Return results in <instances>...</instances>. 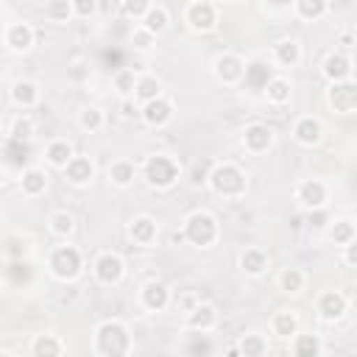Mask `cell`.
Wrapping results in <instances>:
<instances>
[{"mask_svg":"<svg viewBox=\"0 0 357 357\" xmlns=\"http://www.w3.org/2000/svg\"><path fill=\"white\" fill-rule=\"evenodd\" d=\"M206 184L220 198H240L248 190V178H245V173L234 162H218V165H212L209 167V176H206Z\"/></svg>","mask_w":357,"mask_h":357,"instance_id":"obj_1","label":"cell"},{"mask_svg":"<svg viewBox=\"0 0 357 357\" xmlns=\"http://www.w3.org/2000/svg\"><path fill=\"white\" fill-rule=\"evenodd\" d=\"M95 351L103 357H123L131 351V335L123 321H103L95 329Z\"/></svg>","mask_w":357,"mask_h":357,"instance_id":"obj_2","label":"cell"},{"mask_svg":"<svg viewBox=\"0 0 357 357\" xmlns=\"http://www.w3.org/2000/svg\"><path fill=\"white\" fill-rule=\"evenodd\" d=\"M218 234H220L218 220H215V215L206 212V209H198V212L187 215V220H184V226H181V237H184L190 245H195V248H209V245L218 240Z\"/></svg>","mask_w":357,"mask_h":357,"instance_id":"obj_3","label":"cell"},{"mask_svg":"<svg viewBox=\"0 0 357 357\" xmlns=\"http://www.w3.org/2000/svg\"><path fill=\"white\" fill-rule=\"evenodd\" d=\"M142 176H145V181H148L151 187L167 190V187H173V184L178 181L181 167H178V162H176L170 153H151V156L142 162Z\"/></svg>","mask_w":357,"mask_h":357,"instance_id":"obj_4","label":"cell"},{"mask_svg":"<svg viewBox=\"0 0 357 357\" xmlns=\"http://www.w3.org/2000/svg\"><path fill=\"white\" fill-rule=\"evenodd\" d=\"M47 268H50V273H53L56 279L73 282V279L81 273V268H84L81 251H78L75 245H56V248L50 251V257H47Z\"/></svg>","mask_w":357,"mask_h":357,"instance_id":"obj_5","label":"cell"},{"mask_svg":"<svg viewBox=\"0 0 357 357\" xmlns=\"http://www.w3.org/2000/svg\"><path fill=\"white\" fill-rule=\"evenodd\" d=\"M326 100H329V106H332L335 112L351 114V112L357 109V86H354V81H351V78H346V81H332L329 89H326Z\"/></svg>","mask_w":357,"mask_h":357,"instance_id":"obj_6","label":"cell"},{"mask_svg":"<svg viewBox=\"0 0 357 357\" xmlns=\"http://www.w3.org/2000/svg\"><path fill=\"white\" fill-rule=\"evenodd\" d=\"M184 20H187V25L192 31L206 33V31H212L218 25V11H215V6L209 0H192L187 6V11H184Z\"/></svg>","mask_w":357,"mask_h":357,"instance_id":"obj_7","label":"cell"},{"mask_svg":"<svg viewBox=\"0 0 357 357\" xmlns=\"http://www.w3.org/2000/svg\"><path fill=\"white\" fill-rule=\"evenodd\" d=\"M61 170H64V178H67L70 184H75V187H86V184H92V178H95V162H92V156H86V153H73V159H70Z\"/></svg>","mask_w":357,"mask_h":357,"instance_id":"obj_8","label":"cell"},{"mask_svg":"<svg viewBox=\"0 0 357 357\" xmlns=\"http://www.w3.org/2000/svg\"><path fill=\"white\" fill-rule=\"evenodd\" d=\"M92 271H95V279H98L100 284H117V282L123 279V273H126V265H123V259H120L117 254L103 251V254L95 259Z\"/></svg>","mask_w":357,"mask_h":357,"instance_id":"obj_9","label":"cell"},{"mask_svg":"<svg viewBox=\"0 0 357 357\" xmlns=\"http://www.w3.org/2000/svg\"><path fill=\"white\" fill-rule=\"evenodd\" d=\"M139 117L151 126V128H162V126H167L170 120H173V103L167 100V98H153V100H145L142 106H139Z\"/></svg>","mask_w":357,"mask_h":357,"instance_id":"obj_10","label":"cell"},{"mask_svg":"<svg viewBox=\"0 0 357 357\" xmlns=\"http://www.w3.org/2000/svg\"><path fill=\"white\" fill-rule=\"evenodd\" d=\"M326 184L321 178H304L298 187H296V201L304 206V209H324L326 204Z\"/></svg>","mask_w":357,"mask_h":357,"instance_id":"obj_11","label":"cell"},{"mask_svg":"<svg viewBox=\"0 0 357 357\" xmlns=\"http://www.w3.org/2000/svg\"><path fill=\"white\" fill-rule=\"evenodd\" d=\"M215 78L223 81V84H240L243 81V70H245V61L237 56V53H220L215 59Z\"/></svg>","mask_w":357,"mask_h":357,"instance_id":"obj_12","label":"cell"},{"mask_svg":"<svg viewBox=\"0 0 357 357\" xmlns=\"http://www.w3.org/2000/svg\"><path fill=\"white\" fill-rule=\"evenodd\" d=\"M243 145L248 153H265L273 145V131L265 123H251L243 131Z\"/></svg>","mask_w":357,"mask_h":357,"instance_id":"obj_13","label":"cell"},{"mask_svg":"<svg viewBox=\"0 0 357 357\" xmlns=\"http://www.w3.org/2000/svg\"><path fill=\"white\" fill-rule=\"evenodd\" d=\"M139 301H142L145 310L159 312V310H165V307L170 304V287H167L165 282L151 279V282L142 284V290H139Z\"/></svg>","mask_w":357,"mask_h":357,"instance_id":"obj_14","label":"cell"},{"mask_svg":"<svg viewBox=\"0 0 357 357\" xmlns=\"http://www.w3.org/2000/svg\"><path fill=\"white\" fill-rule=\"evenodd\" d=\"M215 324H218V310L212 304L195 301L187 310V329H192V332H209Z\"/></svg>","mask_w":357,"mask_h":357,"instance_id":"obj_15","label":"cell"},{"mask_svg":"<svg viewBox=\"0 0 357 357\" xmlns=\"http://www.w3.org/2000/svg\"><path fill=\"white\" fill-rule=\"evenodd\" d=\"M33 39H36V33H33V28L28 22H11L6 28V45L14 53H28L33 47Z\"/></svg>","mask_w":357,"mask_h":357,"instance_id":"obj_16","label":"cell"},{"mask_svg":"<svg viewBox=\"0 0 357 357\" xmlns=\"http://www.w3.org/2000/svg\"><path fill=\"white\" fill-rule=\"evenodd\" d=\"M293 137H296L298 145H318L321 137H324V126H321L318 117L304 114V117L296 120V126H293Z\"/></svg>","mask_w":357,"mask_h":357,"instance_id":"obj_17","label":"cell"},{"mask_svg":"<svg viewBox=\"0 0 357 357\" xmlns=\"http://www.w3.org/2000/svg\"><path fill=\"white\" fill-rule=\"evenodd\" d=\"M346 310H349V301H346L343 293H337V290L321 293V298H318V315L324 321H337V318H343Z\"/></svg>","mask_w":357,"mask_h":357,"instance_id":"obj_18","label":"cell"},{"mask_svg":"<svg viewBox=\"0 0 357 357\" xmlns=\"http://www.w3.org/2000/svg\"><path fill=\"white\" fill-rule=\"evenodd\" d=\"M128 234H131V240L137 245H151L159 237V226H156V220L151 215H137L131 220V226H128Z\"/></svg>","mask_w":357,"mask_h":357,"instance_id":"obj_19","label":"cell"},{"mask_svg":"<svg viewBox=\"0 0 357 357\" xmlns=\"http://www.w3.org/2000/svg\"><path fill=\"white\" fill-rule=\"evenodd\" d=\"M273 78V67L268 64V61H248L245 64V70H243V81H245V86L248 89H265V84Z\"/></svg>","mask_w":357,"mask_h":357,"instance_id":"obj_20","label":"cell"},{"mask_svg":"<svg viewBox=\"0 0 357 357\" xmlns=\"http://www.w3.org/2000/svg\"><path fill=\"white\" fill-rule=\"evenodd\" d=\"M324 75L329 78V84L351 78V59L346 53H329L324 61Z\"/></svg>","mask_w":357,"mask_h":357,"instance_id":"obj_21","label":"cell"},{"mask_svg":"<svg viewBox=\"0 0 357 357\" xmlns=\"http://www.w3.org/2000/svg\"><path fill=\"white\" fill-rule=\"evenodd\" d=\"M11 103L20 109H31L39 103V86L33 81H14L11 84Z\"/></svg>","mask_w":357,"mask_h":357,"instance_id":"obj_22","label":"cell"},{"mask_svg":"<svg viewBox=\"0 0 357 357\" xmlns=\"http://www.w3.org/2000/svg\"><path fill=\"white\" fill-rule=\"evenodd\" d=\"M273 61H276L279 67H298V61H301V45H298L296 39H282V42H276V47H273Z\"/></svg>","mask_w":357,"mask_h":357,"instance_id":"obj_23","label":"cell"},{"mask_svg":"<svg viewBox=\"0 0 357 357\" xmlns=\"http://www.w3.org/2000/svg\"><path fill=\"white\" fill-rule=\"evenodd\" d=\"M20 187H22V192H25L28 198L42 195V192L47 190V176H45V170H39V167H25L22 176H20Z\"/></svg>","mask_w":357,"mask_h":357,"instance_id":"obj_24","label":"cell"},{"mask_svg":"<svg viewBox=\"0 0 357 357\" xmlns=\"http://www.w3.org/2000/svg\"><path fill=\"white\" fill-rule=\"evenodd\" d=\"M240 268L248 276H262L268 271V254L262 248H245L240 254Z\"/></svg>","mask_w":357,"mask_h":357,"instance_id":"obj_25","label":"cell"},{"mask_svg":"<svg viewBox=\"0 0 357 357\" xmlns=\"http://www.w3.org/2000/svg\"><path fill=\"white\" fill-rule=\"evenodd\" d=\"M3 156H6V162H8L11 167H22V165H28V159H31L28 139H14V137H8L6 145H3Z\"/></svg>","mask_w":357,"mask_h":357,"instance_id":"obj_26","label":"cell"},{"mask_svg":"<svg viewBox=\"0 0 357 357\" xmlns=\"http://www.w3.org/2000/svg\"><path fill=\"white\" fill-rule=\"evenodd\" d=\"M265 98L273 103V106H284L287 100H290V95H293V86H290V81L287 78H282V75H273L268 84H265Z\"/></svg>","mask_w":357,"mask_h":357,"instance_id":"obj_27","label":"cell"},{"mask_svg":"<svg viewBox=\"0 0 357 357\" xmlns=\"http://www.w3.org/2000/svg\"><path fill=\"white\" fill-rule=\"evenodd\" d=\"M271 329H273L276 337L290 340V337L298 332V318H296V312H290V310H279V312L273 315V321H271Z\"/></svg>","mask_w":357,"mask_h":357,"instance_id":"obj_28","label":"cell"},{"mask_svg":"<svg viewBox=\"0 0 357 357\" xmlns=\"http://www.w3.org/2000/svg\"><path fill=\"white\" fill-rule=\"evenodd\" d=\"M167 22H170V14H167V8H162V6H151V8L142 14V20H139V25H142L145 31H151L153 36H159V33L167 28Z\"/></svg>","mask_w":357,"mask_h":357,"instance_id":"obj_29","label":"cell"},{"mask_svg":"<svg viewBox=\"0 0 357 357\" xmlns=\"http://www.w3.org/2000/svg\"><path fill=\"white\" fill-rule=\"evenodd\" d=\"M159 95H162V81L156 75H139L137 84H134V95L131 98H137L139 103H145V100H153Z\"/></svg>","mask_w":357,"mask_h":357,"instance_id":"obj_30","label":"cell"},{"mask_svg":"<svg viewBox=\"0 0 357 357\" xmlns=\"http://www.w3.org/2000/svg\"><path fill=\"white\" fill-rule=\"evenodd\" d=\"M73 153H75V151H73V145H70L67 139H53V142L45 148V159H47L53 167H59V170L73 159Z\"/></svg>","mask_w":357,"mask_h":357,"instance_id":"obj_31","label":"cell"},{"mask_svg":"<svg viewBox=\"0 0 357 357\" xmlns=\"http://www.w3.org/2000/svg\"><path fill=\"white\" fill-rule=\"evenodd\" d=\"M134 176H137V167L128 159H117V162L109 165V181L114 187H128L134 181Z\"/></svg>","mask_w":357,"mask_h":357,"instance_id":"obj_32","label":"cell"},{"mask_svg":"<svg viewBox=\"0 0 357 357\" xmlns=\"http://www.w3.org/2000/svg\"><path fill=\"white\" fill-rule=\"evenodd\" d=\"M296 340H293V354H298V357H318V354H324V343H321V337L318 335H293Z\"/></svg>","mask_w":357,"mask_h":357,"instance_id":"obj_33","label":"cell"},{"mask_svg":"<svg viewBox=\"0 0 357 357\" xmlns=\"http://www.w3.org/2000/svg\"><path fill=\"white\" fill-rule=\"evenodd\" d=\"M64 351L61 340L56 335H36V340L31 343V354L33 357H59Z\"/></svg>","mask_w":357,"mask_h":357,"instance_id":"obj_34","label":"cell"},{"mask_svg":"<svg viewBox=\"0 0 357 357\" xmlns=\"http://www.w3.org/2000/svg\"><path fill=\"white\" fill-rule=\"evenodd\" d=\"M357 237V229H354V220L351 218H340V220H335L332 226H329V240L335 243V245H346V243H351Z\"/></svg>","mask_w":357,"mask_h":357,"instance_id":"obj_35","label":"cell"},{"mask_svg":"<svg viewBox=\"0 0 357 357\" xmlns=\"http://www.w3.org/2000/svg\"><path fill=\"white\" fill-rule=\"evenodd\" d=\"M304 284H307V276H304V271H298V268H284V271L279 273V290H282V293L296 296V293L304 290Z\"/></svg>","mask_w":357,"mask_h":357,"instance_id":"obj_36","label":"cell"},{"mask_svg":"<svg viewBox=\"0 0 357 357\" xmlns=\"http://www.w3.org/2000/svg\"><path fill=\"white\" fill-rule=\"evenodd\" d=\"M293 6H296V14L307 22L321 20L329 11V0H293Z\"/></svg>","mask_w":357,"mask_h":357,"instance_id":"obj_37","label":"cell"},{"mask_svg":"<svg viewBox=\"0 0 357 357\" xmlns=\"http://www.w3.org/2000/svg\"><path fill=\"white\" fill-rule=\"evenodd\" d=\"M237 351L245 354V357H262V354H268V340L259 332H248V335H243Z\"/></svg>","mask_w":357,"mask_h":357,"instance_id":"obj_38","label":"cell"},{"mask_svg":"<svg viewBox=\"0 0 357 357\" xmlns=\"http://www.w3.org/2000/svg\"><path fill=\"white\" fill-rule=\"evenodd\" d=\"M103 112L98 109V106H86V109H81V114H78V126L84 128V131H89V134H95V131H100L103 128Z\"/></svg>","mask_w":357,"mask_h":357,"instance_id":"obj_39","label":"cell"},{"mask_svg":"<svg viewBox=\"0 0 357 357\" xmlns=\"http://www.w3.org/2000/svg\"><path fill=\"white\" fill-rule=\"evenodd\" d=\"M112 81H114V89H117V95H120V98H131V95H134V84H137V75H134V70H131V67H123V70H117Z\"/></svg>","mask_w":357,"mask_h":357,"instance_id":"obj_40","label":"cell"},{"mask_svg":"<svg viewBox=\"0 0 357 357\" xmlns=\"http://www.w3.org/2000/svg\"><path fill=\"white\" fill-rule=\"evenodd\" d=\"M73 229H75V218L70 212H53L50 215V231L56 237H70Z\"/></svg>","mask_w":357,"mask_h":357,"instance_id":"obj_41","label":"cell"},{"mask_svg":"<svg viewBox=\"0 0 357 357\" xmlns=\"http://www.w3.org/2000/svg\"><path fill=\"white\" fill-rule=\"evenodd\" d=\"M31 134H33V120L28 114L14 117V123L8 128V137H14V139H31Z\"/></svg>","mask_w":357,"mask_h":357,"instance_id":"obj_42","label":"cell"},{"mask_svg":"<svg viewBox=\"0 0 357 357\" xmlns=\"http://www.w3.org/2000/svg\"><path fill=\"white\" fill-rule=\"evenodd\" d=\"M47 17L56 20V22H67V20L73 17L70 0H50V3H47Z\"/></svg>","mask_w":357,"mask_h":357,"instance_id":"obj_43","label":"cell"},{"mask_svg":"<svg viewBox=\"0 0 357 357\" xmlns=\"http://www.w3.org/2000/svg\"><path fill=\"white\" fill-rule=\"evenodd\" d=\"M8 276L14 284H28L31 282V265L25 259H14L11 268H8Z\"/></svg>","mask_w":357,"mask_h":357,"instance_id":"obj_44","label":"cell"},{"mask_svg":"<svg viewBox=\"0 0 357 357\" xmlns=\"http://www.w3.org/2000/svg\"><path fill=\"white\" fill-rule=\"evenodd\" d=\"M151 6H153L151 0H123V11H126L131 20H142V14H145Z\"/></svg>","mask_w":357,"mask_h":357,"instance_id":"obj_45","label":"cell"},{"mask_svg":"<svg viewBox=\"0 0 357 357\" xmlns=\"http://www.w3.org/2000/svg\"><path fill=\"white\" fill-rule=\"evenodd\" d=\"M153 42H156V36H153L151 31H145L142 25L131 33V45H134V47H139V50H151V47H153Z\"/></svg>","mask_w":357,"mask_h":357,"instance_id":"obj_46","label":"cell"},{"mask_svg":"<svg viewBox=\"0 0 357 357\" xmlns=\"http://www.w3.org/2000/svg\"><path fill=\"white\" fill-rule=\"evenodd\" d=\"M70 6H73V14L81 20H89L98 11V0H70Z\"/></svg>","mask_w":357,"mask_h":357,"instance_id":"obj_47","label":"cell"},{"mask_svg":"<svg viewBox=\"0 0 357 357\" xmlns=\"http://www.w3.org/2000/svg\"><path fill=\"white\" fill-rule=\"evenodd\" d=\"M206 176H209V165L195 162V165H192V173H190V181L198 187V184H206Z\"/></svg>","mask_w":357,"mask_h":357,"instance_id":"obj_48","label":"cell"},{"mask_svg":"<svg viewBox=\"0 0 357 357\" xmlns=\"http://www.w3.org/2000/svg\"><path fill=\"white\" fill-rule=\"evenodd\" d=\"M209 351H212V343H209V340H204L201 335H198V340L187 343V354H209Z\"/></svg>","mask_w":357,"mask_h":357,"instance_id":"obj_49","label":"cell"},{"mask_svg":"<svg viewBox=\"0 0 357 357\" xmlns=\"http://www.w3.org/2000/svg\"><path fill=\"white\" fill-rule=\"evenodd\" d=\"M307 220H310L312 229H324V226H326V215H324L321 209H310V218H307Z\"/></svg>","mask_w":357,"mask_h":357,"instance_id":"obj_50","label":"cell"},{"mask_svg":"<svg viewBox=\"0 0 357 357\" xmlns=\"http://www.w3.org/2000/svg\"><path fill=\"white\" fill-rule=\"evenodd\" d=\"M343 248H346V265H354V262H357V245H354V240L346 243Z\"/></svg>","mask_w":357,"mask_h":357,"instance_id":"obj_51","label":"cell"},{"mask_svg":"<svg viewBox=\"0 0 357 357\" xmlns=\"http://www.w3.org/2000/svg\"><path fill=\"white\" fill-rule=\"evenodd\" d=\"M139 109L134 106V98H123V117H131V114H137Z\"/></svg>","mask_w":357,"mask_h":357,"instance_id":"obj_52","label":"cell"},{"mask_svg":"<svg viewBox=\"0 0 357 357\" xmlns=\"http://www.w3.org/2000/svg\"><path fill=\"white\" fill-rule=\"evenodd\" d=\"M340 45H343V47H346V50H349V47H351V45H354V33H351V31H346V33H343V36H340Z\"/></svg>","mask_w":357,"mask_h":357,"instance_id":"obj_53","label":"cell"},{"mask_svg":"<svg viewBox=\"0 0 357 357\" xmlns=\"http://www.w3.org/2000/svg\"><path fill=\"white\" fill-rule=\"evenodd\" d=\"M3 181H6V167L0 165V187H3Z\"/></svg>","mask_w":357,"mask_h":357,"instance_id":"obj_54","label":"cell"},{"mask_svg":"<svg viewBox=\"0 0 357 357\" xmlns=\"http://www.w3.org/2000/svg\"><path fill=\"white\" fill-rule=\"evenodd\" d=\"M276 6H287V3H293V0H273Z\"/></svg>","mask_w":357,"mask_h":357,"instance_id":"obj_55","label":"cell"}]
</instances>
